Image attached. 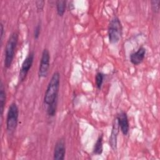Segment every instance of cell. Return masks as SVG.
Here are the masks:
<instances>
[{
  "mask_svg": "<svg viewBox=\"0 0 160 160\" xmlns=\"http://www.w3.org/2000/svg\"><path fill=\"white\" fill-rule=\"evenodd\" d=\"M104 74H102L101 72H97L96 75V87L98 88V89H100L101 88L102 82H103V80H104Z\"/></svg>",
  "mask_w": 160,
  "mask_h": 160,
  "instance_id": "15",
  "label": "cell"
},
{
  "mask_svg": "<svg viewBox=\"0 0 160 160\" xmlns=\"http://www.w3.org/2000/svg\"><path fill=\"white\" fill-rule=\"evenodd\" d=\"M146 53V49L143 46L139 48V49L136 51L130 54L129 59L130 61L134 65H138L141 63L144 58Z\"/></svg>",
  "mask_w": 160,
  "mask_h": 160,
  "instance_id": "10",
  "label": "cell"
},
{
  "mask_svg": "<svg viewBox=\"0 0 160 160\" xmlns=\"http://www.w3.org/2000/svg\"><path fill=\"white\" fill-rule=\"evenodd\" d=\"M41 22L39 21L36 26L34 30V38L35 39H38L39 38L40 32H41Z\"/></svg>",
  "mask_w": 160,
  "mask_h": 160,
  "instance_id": "17",
  "label": "cell"
},
{
  "mask_svg": "<svg viewBox=\"0 0 160 160\" xmlns=\"http://www.w3.org/2000/svg\"><path fill=\"white\" fill-rule=\"evenodd\" d=\"M6 103V92L4 91V88L2 82H1L0 86V110H1V116H2L4 105Z\"/></svg>",
  "mask_w": 160,
  "mask_h": 160,
  "instance_id": "12",
  "label": "cell"
},
{
  "mask_svg": "<svg viewBox=\"0 0 160 160\" xmlns=\"http://www.w3.org/2000/svg\"><path fill=\"white\" fill-rule=\"evenodd\" d=\"M66 154V143L63 138L58 139L55 144L53 152V159L63 160Z\"/></svg>",
  "mask_w": 160,
  "mask_h": 160,
  "instance_id": "7",
  "label": "cell"
},
{
  "mask_svg": "<svg viewBox=\"0 0 160 160\" xmlns=\"http://www.w3.org/2000/svg\"><path fill=\"white\" fill-rule=\"evenodd\" d=\"M35 3H36V7L38 11H42L44 6L45 1L43 0H39V1H36L35 2Z\"/></svg>",
  "mask_w": 160,
  "mask_h": 160,
  "instance_id": "18",
  "label": "cell"
},
{
  "mask_svg": "<svg viewBox=\"0 0 160 160\" xmlns=\"http://www.w3.org/2000/svg\"><path fill=\"white\" fill-rule=\"evenodd\" d=\"M50 63V54L48 49H44L42 52L41 61L38 69V76L46 78L49 72Z\"/></svg>",
  "mask_w": 160,
  "mask_h": 160,
  "instance_id": "5",
  "label": "cell"
},
{
  "mask_svg": "<svg viewBox=\"0 0 160 160\" xmlns=\"http://www.w3.org/2000/svg\"><path fill=\"white\" fill-rule=\"evenodd\" d=\"M4 34V26L2 22H1V41H2V37Z\"/></svg>",
  "mask_w": 160,
  "mask_h": 160,
  "instance_id": "19",
  "label": "cell"
},
{
  "mask_svg": "<svg viewBox=\"0 0 160 160\" xmlns=\"http://www.w3.org/2000/svg\"><path fill=\"white\" fill-rule=\"evenodd\" d=\"M18 41V34L14 32L9 36L5 47V56H4V67L9 68L13 61L15 51Z\"/></svg>",
  "mask_w": 160,
  "mask_h": 160,
  "instance_id": "2",
  "label": "cell"
},
{
  "mask_svg": "<svg viewBox=\"0 0 160 160\" xmlns=\"http://www.w3.org/2000/svg\"><path fill=\"white\" fill-rule=\"evenodd\" d=\"M57 102H58V99L56 100L52 103H51V104L48 105L47 112H48V114L51 117L54 116L56 114V112L57 109Z\"/></svg>",
  "mask_w": 160,
  "mask_h": 160,
  "instance_id": "14",
  "label": "cell"
},
{
  "mask_svg": "<svg viewBox=\"0 0 160 160\" xmlns=\"http://www.w3.org/2000/svg\"><path fill=\"white\" fill-rule=\"evenodd\" d=\"M19 109L15 102H12L9 106L6 117V129L12 132L16 129L18 122Z\"/></svg>",
  "mask_w": 160,
  "mask_h": 160,
  "instance_id": "4",
  "label": "cell"
},
{
  "mask_svg": "<svg viewBox=\"0 0 160 160\" xmlns=\"http://www.w3.org/2000/svg\"><path fill=\"white\" fill-rule=\"evenodd\" d=\"M119 126L116 119L114 120L111 132L109 139V144L111 148L113 151L117 149V144H118V135L119 133Z\"/></svg>",
  "mask_w": 160,
  "mask_h": 160,
  "instance_id": "9",
  "label": "cell"
},
{
  "mask_svg": "<svg viewBox=\"0 0 160 160\" xmlns=\"http://www.w3.org/2000/svg\"><path fill=\"white\" fill-rule=\"evenodd\" d=\"M102 137L101 134L99 136L94 146L93 153L96 155H100L102 154L103 151V145H102Z\"/></svg>",
  "mask_w": 160,
  "mask_h": 160,
  "instance_id": "11",
  "label": "cell"
},
{
  "mask_svg": "<svg viewBox=\"0 0 160 160\" xmlns=\"http://www.w3.org/2000/svg\"><path fill=\"white\" fill-rule=\"evenodd\" d=\"M122 28L121 22L117 16H114L109 21L108 34L111 44L118 43L121 38Z\"/></svg>",
  "mask_w": 160,
  "mask_h": 160,
  "instance_id": "3",
  "label": "cell"
},
{
  "mask_svg": "<svg viewBox=\"0 0 160 160\" xmlns=\"http://www.w3.org/2000/svg\"><path fill=\"white\" fill-rule=\"evenodd\" d=\"M151 8L153 12H158L160 8V0H152L151 1Z\"/></svg>",
  "mask_w": 160,
  "mask_h": 160,
  "instance_id": "16",
  "label": "cell"
},
{
  "mask_svg": "<svg viewBox=\"0 0 160 160\" xmlns=\"http://www.w3.org/2000/svg\"><path fill=\"white\" fill-rule=\"evenodd\" d=\"M56 11L58 16H62L66 8V1L65 0H58L56 1Z\"/></svg>",
  "mask_w": 160,
  "mask_h": 160,
  "instance_id": "13",
  "label": "cell"
},
{
  "mask_svg": "<svg viewBox=\"0 0 160 160\" xmlns=\"http://www.w3.org/2000/svg\"><path fill=\"white\" fill-rule=\"evenodd\" d=\"M60 84V74L56 71L53 73L46 90L44 102L48 106L58 99Z\"/></svg>",
  "mask_w": 160,
  "mask_h": 160,
  "instance_id": "1",
  "label": "cell"
},
{
  "mask_svg": "<svg viewBox=\"0 0 160 160\" xmlns=\"http://www.w3.org/2000/svg\"><path fill=\"white\" fill-rule=\"evenodd\" d=\"M34 53L33 51L30 52L23 61L19 73V82H22L24 81L29 71L30 70L34 61Z\"/></svg>",
  "mask_w": 160,
  "mask_h": 160,
  "instance_id": "6",
  "label": "cell"
},
{
  "mask_svg": "<svg viewBox=\"0 0 160 160\" xmlns=\"http://www.w3.org/2000/svg\"><path fill=\"white\" fill-rule=\"evenodd\" d=\"M116 120L119 129L123 135L126 136L129 130V124L126 112L124 111L120 112L116 117Z\"/></svg>",
  "mask_w": 160,
  "mask_h": 160,
  "instance_id": "8",
  "label": "cell"
}]
</instances>
